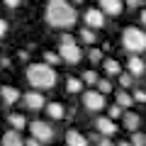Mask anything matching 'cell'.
<instances>
[{
	"instance_id": "obj_1",
	"label": "cell",
	"mask_w": 146,
	"mask_h": 146,
	"mask_svg": "<svg viewBox=\"0 0 146 146\" xmlns=\"http://www.w3.org/2000/svg\"><path fill=\"white\" fill-rule=\"evenodd\" d=\"M78 12L76 7L68 5V0H49L46 3V22L56 29H68L76 25Z\"/></svg>"
},
{
	"instance_id": "obj_2",
	"label": "cell",
	"mask_w": 146,
	"mask_h": 146,
	"mask_svg": "<svg viewBox=\"0 0 146 146\" xmlns=\"http://www.w3.org/2000/svg\"><path fill=\"white\" fill-rule=\"evenodd\" d=\"M27 80H29L32 88H39V90H46L56 85V71L54 66H49L46 61L44 63H32L27 68Z\"/></svg>"
},
{
	"instance_id": "obj_3",
	"label": "cell",
	"mask_w": 146,
	"mask_h": 146,
	"mask_svg": "<svg viewBox=\"0 0 146 146\" xmlns=\"http://www.w3.org/2000/svg\"><path fill=\"white\" fill-rule=\"evenodd\" d=\"M122 46L131 54H141L146 51V32L139 27H127L122 32Z\"/></svg>"
},
{
	"instance_id": "obj_4",
	"label": "cell",
	"mask_w": 146,
	"mask_h": 146,
	"mask_svg": "<svg viewBox=\"0 0 146 146\" xmlns=\"http://www.w3.org/2000/svg\"><path fill=\"white\" fill-rule=\"evenodd\" d=\"M29 134L34 136V139H39L42 144H49V141L54 139V129L49 127V122H42V119L29 122Z\"/></svg>"
},
{
	"instance_id": "obj_5",
	"label": "cell",
	"mask_w": 146,
	"mask_h": 146,
	"mask_svg": "<svg viewBox=\"0 0 146 146\" xmlns=\"http://www.w3.org/2000/svg\"><path fill=\"white\" fill-rule=\"evenodd\" d=\"M58 54H61V61H66V63H78L83 58V51H80V46L76 42H61Z\"/></svg>"
},
{
	"instance_id": "obj_6",
	"label": "cell",
	"mask_w": 146,
	"mask_h": 146,
	"mask_svg": "<svg viewBox=\"0 0 146 146\" xmlns=\"http://www.w3.org/2000/svg\"><path fill=\"white\" fill-rule=\"evenodd\" d=\"M83 107L88 110V112H100V110L105 107V95L95 93V90H88V93H83Z\"/></svg>"
},
{
	"instance_id": "obj_7",
	"label": "cell",
	"mask_w": 146,
	"mask_h": 146,
	"mask_svg": "<svg viewBox=\"0 0 146 146\" xmlns=\"http://www.w3.org/2000/svg\"><path fill=\"white\" fill-rule=\"evenodd\" d=\"M83 20H85V27H90V29H100V27L105 25V12L100 10H85V15H83Z\"/></svg>"
},
{
	"instance_id": "obj_8",
	"label": "cell",
	"mask_w": 146,
	"mask_h": 146,
	"mask_svg": "<svg viewBox=\"0 0 146 146\" xmlns=\"http://www.w3.org/2000/svg\"><path fill=\"white\" fill-rule=\"evenodd\" d=\"M22 100H25V105L32 110V112H36V110H44V107H46V102H44V95L39 93V90H34V93H27V95H22Z\"/></svg>"
},
{
	"instance_id": "obj_9",
	"label": "cell",
	"mask_w": 146,
	"mask_h": 146,
	"mask_svg": "<svg viewBox=\"0 0 146 146\" xmlns=\"http://www.w3.org/2000/svg\"><path fill=\"white\" fill-rule=\"evenodd\" d=\"M95 129H98L102 136H112L117 131V124H115L112 117H98V119H95Z\"/></svg>"
},
{
	"instance_id": "obj_10",
	"label": "cell",
	"mask_w": 146,
	"mask_h": 146,
	"mask_svg": "<svg viewBox=\"0 0 146 146\" xmlns=\"http://www.w3.org/2000/svg\"><path fill=\"white\" fill-rule=\"evenodd\" d=\"M0 98H3V102H5V105H15L22 95H20V90L12 88V85H3V88H0Z\"/></svg>"
},
{
	"instance_id": "obj_11",
	"label": "cell",
	"mask_w": 146,
	"mask_h": 146,
	"mask_svg": "<svg viewBox=\"0 0 146 146\" xmlns=\"http://www.w3.org/2000/svg\"><path fill=\"white\" fill-rule=\"evenodd\" d=\"M122 7H124V3H122V0H100V10L107 12V15H112V17L119 15Z\"/></svg>"
},
{
	"instance_id": "obj_12",
	"label": "cell",
	"mask_w": 146,
	"mask_h": 146,
	"mask_svg": "<svg viewBox=\"0 0 146 146\" xmlns=\"http://www.w3.org/2000/svg\"><path fill=\"white\" fill-rule=\"evenodd\" d=\"M127 68H129V73L134 76V78H139V76H144V71H146L144 61H141L139 56H131L129 61H127Z\"/></svg>"
},
{
	"instance_id": "obj_13",
	"label": "cell",
	"mask_w": 146,
	"mask_h": 146,
	"mask_svg": "<svg viewBox=\"0 0 146 146\" xmlns=\"http://www.w3.org/2000/svg\"><path fill=\"white\" fill-rule=\"evenodd\" d=\"M3 146H25V139L20 136V129L5 131V136H3Z\"/></svg>"
},
{
	"instance_id": "obj_14",
	"label": "cell",
	"mask_w": 146,
	"mask_h": 146,
	"mask_svg": "<svg viewBox=\"0 0 146 146\" xmlns=\"http://www.w3.org/2000/svg\"><path fill=\"white\" fill-rule=\"evenodd\" d=\"M66 146H88V139H85L80 131L71 129V131L66 134Z\"/></svg>"
},
{
	"instance_id": "obj_15",
	"label": "cell",
	"mask_w": 146,
	"mask_h": 146,
	"mask_svg": "<svg viewBox=\"0 0 146 146\" xmlns=\"http://www.w3.org/2000/svg\"><path fill=\"white\" fill-rule=\"evenodd\" d=\"M44 110H46V115L51 117V119H63V115H66V110H63L61 102H49Z\"/></svg>"
},
{
	"instance_id": "obj_16",
	"label": "cell",
	"mask_w": 146,
	"mask_h": 146,
	"mask_svg": "<svg viewBox=\"0 0 146 146\" xmlns=\"http://www.w3.org/2000/svg\"><path fill=\"white\" fill-rule=\"evenodd\" d=\"M122 119H124V127H127L129 131H136V129H139V124H141V119H139L136 112H124Z\"/></svg>"
},
{
	"instance_id": "obj_17",
	"label": "cell",
	"mask_w": 146,
	"mask_h": 146,
	"mask_svg": "<svg viewBox=\"0 0 146 146\" xmlns=\"http://www.w3.org/2000/svg\"><path fill=\"white\" fill-rule=\"evenodd\" d=\"M102 68H105V73H107V76H119V73H122L119 61H115V58H105Z\"/></svg>"
},
{
	"instance_id": "obj_18",
	"label": "cell",
	"mask_w": 146,
	"mask_h": 146,
	"mask_svg": "<svg viewBox=\"0 0 146 146\" xmlns=\"http://www.w3.org/2000/svg\"><path fill=\"white\" fill-rule=\"evenodd\" d=\"M117 105H122V107H131V105H134V95H129L127 90H119V93H117Z\"/></svg>"
},
{
	"instance_id": "obj_19",
	"label": "cell",
	"mask_w": 146,
	"mask_h": 146,
	"mask_svg": "<svg viewBox=\"0 0 146 146\" xmlns=\"http://www.w3.org/2000/svg\"><path fill=\"white\" fill-rule=\"evenodd\" d=\"M7 122H10V127H15V129H25L27 127L25 115H7Z\"/></svg>"
},
{
	"instance_id": "obj_20",
	"label": "cell",
	"mask_w": 146,
	"mask_h": 146,
	"mask_svg": "<svg viewBox=\"0 0 146 146\" xmlns=\"http://www.w3.org/2000/svg\"><path fill=\"white\" fill-rule=\"evenodd\" d=\"M66 90H68V93H73V95H78L80 90H83V80H78V78H68V80H66Z\"/></svg>"
},
{
	"instance_id": "obj_21",
	"label": "cell",
	"mask_w": 146,
	"mask_h": 146,
	"mask_svg": "<svg viewBox=\"0 0 146 146\" xmlns=\"http://www.w3.org/2000/svg\"><path fill=\"white\" fill-rule=\"evenodd\" d=\"M80 42H83V44H88V46H90V44L95 42V32L90 29V27H85V29H80Z\"/></svg>"
},
{
	"instance_id": "obj_22",
	"label": "cell",
	"mask_w": 146,
	"mask_h": 146,
	"mask_svg": "<svg viewBox=\"0 0 146 146\" xmlns=\"http://www.w3.org/2000/svg\"><path fill=\"white\" fill-rule=\"evenodd\" d=\"M44 61H46L49 66H56V63H61V54L58 51H46L44 54Z\"/></svg>"
},
{
	"instance_id": "obj_23",
	"label": "cell",
	"mask_w": 146,
	"mask_h": 146,
	"mask_svg": "<svg viewBox=\"0 0 146 146\" xmlns=\"http://www.w3.org/2000/svg\"><path fill=\"white\" fill-rule=\"evenodd\" d=\"M95 85H98V90H100V93H112V83H110V80L107 78H98V83H95Z\"/></svg>"
},
{
	"instance_id": "obj_24",
	"label": "cell",
	"mask_w": 146,
	"mask_h": 146,
	"mask_svg": "<svg viewBox=\"0 0 146 146\" xmlns=\"http://www.w3.org/2000/svg\"><path fill=\"white\" fill-rule=\"evenodd\" d=\"M119 83H122V88H131V85H134V76H131L129 71L119 73Z\"/></svg>"
},
{
	"instance_id": "obj_25",
	"label": "cell",
	"mask_w": 146,
	"mask_h": 146,
	"mask_svg": "<svg viewBox=\"0 0 146 146\" xmlns=\"http://www.w3.org/2000/svg\"><path fill=\"white\" fill-rule=\"evenodd\" d=\"M80 80H83L85 85H95V83H98V73H95V71H85Z\"/></svg>"
},
{
	"instance_id": "obj_26",
	"label": "cell",
	"mask_w": 146,
	"mask_h": 146,
	"mask_svg": "<svg viewBox=\"0 0 146 146\" xmlns=\"http://www.w3.org/2000/svg\"><path fill=\"white\" fill-rule=\"evenodd\" d=\"M131 134H134V136H131V144H134V146H146V134H141L139 129L131 131Z\"/></svg>"
},
{
	"instance_id": "obj_27",
	"label": "cell",
	"mask_w": 146,
	"mask_h": 146,
	"mask_svg": "<svg viewBox=\"0 0 146 146\" xmlns=\"http://www.w3.org/2000/svg\"><path fill=\"white\" fill-rule=\"evenodd\" d=\"M88 58L93 63H100L102 61V51H100V49H88Z\"/></svg>"
},
{
	"instance_id": "obj_28",
	"label": "cell",
	"mask_w": 146,
	"mask_h": 146,
	"mask_svg": "<svg viewBox=\"0 0 146 146\" xmlns=\"http://www.w3.org/2000/svg\"><path fill=\"white\" fill-rule=\"evenodd\" d=\"M122 115H124L122 105H112V107H110V117H112V119H117V117H122Z\"/></svg>"
},
{
	"instance_id": "obj_29",
	"label": "cell",
	"mask_w": 146,
	"mask_h": 146,
	"mask_svg": "<svg viewBox=\"0 0 146 146\" xmlns=\"http://www.w3.org/2000/svg\"><path fill=\"white\" fill-rule=\"evenodd\" d=\"M134 102H146V90H134Z\"/></svg>"
},
{
	"instance_id": "obj_30",
	"label": "cell",
	"mask_w": 146,
	"mask_h": 146,
	"mask_svg": "<svg viewBox=\"0 0 146 146\" xmlns=\"http://www.w3.org/2000/svg\"><path fill=\"white\" fill-rule=\"evenodd\" d=\"M98 146H115V144L110 141V136H100V139H98Z\"/></svg>"
},
{
	"instance_id": "obj_31",
	"label": "cell",
	"mask_w": 146,
	"mask_h": 146,
	"mask_svg": "<svg viewBox=\"0 0 146 146\" xmlns=\"http://www.w3.org/2000/svg\"><path fill=\"white\" fill-rule=\"evenodd\" d=\"M3 3H5L7 7H12V10H15V7H20V0H3Z\"/></svg>"
},
{
	"instance_id": "obj_32",
	"label": "cell",
	"mask_w": 146,
	"mask_h": 146,
	"mask_svg": "<svg viewBox=\"0 0 146 146\" xmlns=\"http://www.w3.org/2000/svg\"><path fill=\"white\" fill-rule=\"evenodd\" d=\"M39 144H42V141H39V139H34V136H32V139H27V141H25V146H39Z\"/></svg>"
},
{
	"instance_id": "obj_33",
	"label": "cell",
	"mask_w": 146,
	"mask_h": 146,
	"mask_svg": "<svg viewBox=\"0 0 146 146\" xmlns=\"http://www.w3.org/2000/svg\"><path fill=\"white\" fill-rule=\"evenodd\" d=\"M5 32H7V22L0 20V36H5Z\"/></svg>"
},
{
	"instance_id": "obj_34",
	"label": "cell",
	"mask_w": 146,
	"mask_h": 146,
	"mask_svg": "<svg viewBox=\"0 0 146 146\" xmlns=\"http://www.w3.org/2000/svg\"><path fill=\"white\" fill-rule=\"evenodd\" d=\"M141 0H127V7H139Z\"/></svg>"
},
{
	"instance_id": "obj_35",
	"label": "cell",
	"mask_w": 146,
	"mask_h": 146,
	"mask_svg": "<svg viewBox=\"0 0 146 146\" xmlns=\"http://www.w3.org/2000/svg\"><path fill=\"white\" fill-rule=\"evenodd\" d=\"M115 146H134L131 141H119V144H115Z\"/></svg>"
},
{
	"instance_id": "obj_36",
	"label": "cell",
	"mask_w": 146,
	"mask_h": 146,
	"mask_svg": "<svg viewBox=\"0 0 146 146\" xmlns=\"http://www.w3.org/2000/svg\"><path fill=\"white\" fill-rule=\"evenodd\" d=\"M141 25H146V10H141Z\"/></svg>"
},
{
	"instance_id": "obj_37",
	"label": "cell",
	"mask_w": 146,
	"mask_h": 146,
	"mask_svg": "<svg viewBox=\"0 0 146 146\" xmlns=\"http://www.w3.org/2000/svg\"><path fill=\"white\" fill-rule=\"evenodd\" d=\"M73 3H83V0H73Z\"/></svg>"
}]
</instances>
